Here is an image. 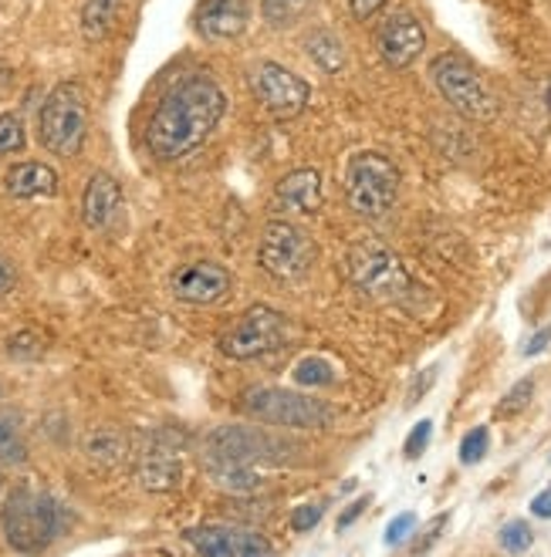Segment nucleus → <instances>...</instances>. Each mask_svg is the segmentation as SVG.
Masks as SVG:
<instances>
[{
	"mask_svg": "<svg viewBox=\"0 0 551 557\" xmlns=\"http://www.w3.org/2000/svg\"><path fill=\"white\" fill-rule=\"evenodd\" d=\"M223 115H226L223 88L204 72L186 75L173 82L156 102L146 122V149L159 162H180L189 152H197L217 133Z\"/></svg>",
	"mask_w": 551,
	"mask_h": 557,
	"instance_id": "f257e3e1",
	"label": "nucleus"
},
{
	"mask_svg": "<svg viewBox=\"0 0 551 557\" xmlns=\"http://www.w3.org/2000/svg\"><path fill=\"white\" fill-rule=\"evenodd\" d=\"M278 453L281 446L261 430H250V425H217L207 436L204 463L217 486L234 490V494H250V490L261 486L257 463L278 460Z\"/></svg>",
	"mask_w": 551,
	"mask_h": 557,
	"instance_id": "f03ea898",
	"label": "nucleus"
},
{
	"mask_svg": "<svg viewBox=\"0 0 551 557\" xmlns=\"http://www.w3.org/2000/svg\"><path fill=\"white\" fill-rule=\"evenodd\" d=\"M69 510H64L51 494H38L30 486H17L0 507V531L11 550L17 554H38L51 541L64 534Z\"/></svg>",
	"mask_w": 551,
	"mask_h": 557,
	"instance_id": "7ed1b4c3",
	"label": "nucleus"
},
{
	"mask_svg": "<svg viewBox=\"0 0 551 557\" xmlns=\"http://www.w3.org/2000/svg\"><path fill=\"white\" fill-rule=\"evenodd\" d=\"M342 183H345V200L355 213L366 220H382L396 207L403 173L389 156L376 149H363L348 156Z\"/></svg>",
	"mask_w": 551,
	"mask_h": 557,
	"instance_id": "20e7f679",
	"label": "nucleus"
},
{
	"mask_svg": "<svg viewBox=\"0 0 551 557\" xmlns=\"http://www.w3.org/2000/svg\"><path fill=\"white\" fill-rule=\"evenodd\" d=\"M38 139L61 159L82 152L88 139V95L78 82H61L48 91L38 115Z\"/></svg>",
	"mask_w": 551,
	"mask_h": 557,
	"instance_id": "39448f33",
	"label": "nucleus"
},
{
	"mask_svg": "<svg viewBox=\"0 0 551 557\" xmlns=\"http://www.w3.org/2000/svg\"><path fill=\"white\" fill-rule=\"evenodd\" d=\"M345 271H348V281L372 301L403 305L413 294V277L406 274L403 260L372 237L348 247Z\"/></svg>",
	"mask_w": 551,
	"mask_h": 557,
	"instance_id": "423d86ee",
	"label": "nucleus"
},
{
	"mask_svg": "<svg viewBox=\"0 0 551 557\" xmlns=\"http://www.w3.org/2000/svg\"><path fill=\"white\" fill-rule=\"evenodd\" d=\"M430 75H433V85L437 91L443 95V102L461 112L464 119L470 122H488L494 119L498 106H494V95L491 88L483 85V78L477 75V69L461 58V54H437L433 64H430Z\"/></svg>",
	"mask_w": 551,
	"mask_h": 557,
	"instance_id": "0eeeda50",
	"label": "nucleus"
},
{
	"mask_svg": "<svg viewBox=\"0 0 551 557\" xmlns=\"http://www.w3.org/2000/svg\"><path fill=\"white\" fill-rule=\"evenodd\" d=\"M287 338H291L287 318L268 305H254L226 327V332H220L217 345L226 358H234V362H250V358H261V355L284 348Z\"/></svg>",
	"mask_w": 551,
	"mask_h": 557,
	"instance_id": "6e6552de",
	"label": "nucleus"
},
{
	"mask_svg": "<svg viewBox=\"0 0 551 557\" xmlns=\"http://www.w3.org/2000/svg\"><path fill=\"white\" fill-rule=\"evenodd\" d=\"M244 412L261 422H271V425H284V430H326L332 422V409L321 399H308V396H298V392H287L278 385L247 388Z\"/></svg>",
	"mask_w": 551,
	"mask_h": 557,
	"instance_id": "1a4fd4ad",
	"label": "nucleus"
},
{
	"mask_svg": "<svg viewBox=\"0 0 551 557\" xmlns=\"http://www.w3.org/2000/svg\"><path fill=\"white\" fill-rule=\"evenodd\" d=\"M318 257L315 240L298 223L271 220L261 231V244H257V264L278 281H298L311 271Z\"/></svg>",
	"mask_w": 551,
	"mask_h": 557,
	"instance_id": "9d476101",
	"label": "nucleus"
},
{
	"mask_svg": "<svg viewBox=\"0 0 551 557\" xmlns=\"http://www.w3.org/2000/svg\"><path fill=\"white\" fill-rule=\"evenodd\" d=\"M250 91L274 119H298L311 98V85L278 61H257L250 69Z\"/></svg>",
	"mask_w": 551,
	"mask_h": 557,
	"instance_id": "9b49d317",
	"label": "nucleus"
},
{
	"mask_svg": "<svg viewBox=\"0 0 551 557\" xmlns=\"http://www.w3.org/2000/svg\"><path fill=\"white\" fill-rule=\"evenodd\" d=\"M231 290H234V277L217 260H189V264H183L170 277V294L193 308L220 305Z\"/></svg>",
	"mask_w": 551,
	"mask_h": 557,
	"instance_id": "f8f14e48",
	"label": "nucleus"
},
{
	"mask_svg": "<svg viewBox=\"0 0 551 557\" xmlns=\"http://www.w3.org/2000/svg\"><path fill=\"white\" fill-rule=\"evenodd\" d=\"M376 48L382 54V61L389 69H409V64L424 54L427 48V30L419 24L413 14L400 11V14H389L382 24H379V35H376Z\"/></svg>",
	"mask_w": 551,
	"mask_h": 557,
	"instance_id": "ddd939ff",
	"label": "nucleus"
},
{
	"mask_svg": "<svg viewBox=\"0 0 551 557\" xmlns=\"http://www.w3.org/2000/svg\"><path fill=\"white\" fill-rule=\"evenodd\" d=\"M183 537L204 557H257V554L274 550L268 537L254 531H241V528H193Z\"/></svg>",
	"mask_w": 551,
	"mask_h": 557,
	"instance_id": "4468645a",
	"label": "nucleus"
},
{
	"mask_svg": "<svg viewBox=\"0 0 551 557\" xmlns=\"http://www.w3.org/2000/svg\"><path fill=\"white\" fill-rule=\"evenodd\" d=\"M250 8L247 0H200L197 14H193V27L204 41H234L247 30Z\"/></svg>",
	"mask_w": 551,
	"mask_h": 557,
	"instance_id": "2eb2a0df",
	"label": "nucleus"
},
{
	"mask_svg": "<svg viewBox=\"0 0 551 557\" xmlns=\"http://www.w3.org/2000/svg\"><path fill=\"white\" fill-rule=\"evenodd\" d=\"M122 210V186L115 176L109 173H91L88 183H85V193H82V223L88 231L102 234L112 226V220L119 216Z\"/></svg>",
	"mask_w": 551,
	"mask_h": 557,
	"instance_id": "dca6fc26",
	"label": "nucleus"
},
{
	"mask_svg": "<svg viewBox=\"0 0 551 557\" xmlns=\"http://www.w3.org/2000/svg\"><path fill=\"white\" fill-rule=\"evenodd\" d=\"M4 189L14 200H51L58 193V173L48 162H17L4 176Z\"/></svg>",
	"mask_w": 551,
	"mask_h": 557,
	"instance_id": "f3484780",
	"label": "nucleus"
},
{
	"mask_svg": "<svg viewBox=\"0 0 551 557\" xmlns=\"http://www.w3.org/2000/svg\"><path fill=\"white\" fill-rule=\"evenodd\" d=\"M278 203L284 210H295V213H318L321 207V173L318 170H295L278 180Z\"/></svg>",
	"mask_w": 551,
	"mask_h": 557,
	"instance_id": "a211bd4d",
	"label": "nucleus"
},
{
	"mask_svg": "<svg viewBox=\"0 0 551 557\" xmlns=\"http://www.w3.org/2000/svg\"><path fill=\"white\" fill-rule=\"evenodd\" d=\"M136 473H139V483L146 490H152V494H167V490L180 486L183 463H180V456L170 446H152V449L143 453Z\"/></svg>",
	"mask_w": 551,
	"mask_h": 557,
	"instance_id": "6ab92c4d",
	"label": "nucleus"
},
{
	"mask_svg": "<svg viewBox=\"0 0 551 557\" xmlns=\"http://www.w3.org/2000/svg\"><path fill=\"white\" fill-rule=\"evenodd\" d=\"M119 11H122V0H85L82 11H78L82 41L85 45H102L115 30Z\"/></svg>",
	"mask_w": 551,
	"mask_h": 557,
	"instance_id": "aec40b11",
	"label": "nucleus"
},
{
	"mask_svg": "<svg viewBox=\"0 0 551 557\" xmlns=\"http://www.w3.org/2000/svg\"><path fill=\"white\" fill-rule=\"evenodd\" d=\"M305 51L326 75H339L345 69V45L339 35H332V30H326V27L311 30V35L305 38Z\"/></svg>",
	"mask_w": 551,
	"mask_h": 557,
	"instance_id": "412c9836",
	"label": "nucleus"
},
{
	"mask_svg": "<svg viewBox=\"0 0 551 557\" xmlns=\"http://www.w3.org/2000/svg\"><path fill=\"white\" fill-rule=\"evenodd\" d=\"M85 453H88L91 463L115 467V463H122V456H125V440L115 430H95L85 440Z\"/></svg>",
	"mask_w": 551,
	"mask_h": 557,
	"instance_id": "4be33fe9",
	"label": "nucleus"
},
{
	"mask_svg": "<svg viewBox=\"0 0 551 557\" xmlns=\"http://www.w3.org/2000/svg\"><path fill=\"white\" fill-rule=\"evenodd\" d=\"M27 460V446L21 436V419L17 416H0V467H17Z\"/></svg>",
	"mask_w": 551,
	"mask_h": 557,
	"instance_id": "5701e85b",
	"label": "nucleus"
},
{
	"mask_svg": "<svg viewBox=\"0 0 551 557\" xmlns=\"http://www.w3.org/2000/svg\"><path fill=\"white\" fill-rule=\"evenodd\" d=\"M311 0H261V14L271 27H291L305 11Z\"/></svg>",
	"mask_w": 551,
	"mask_h": 557,
	"instance_id": "b1692460",
	"label": "nucleus"
},
{
	"mask_svg": "<svg viewBox=\"0 0 551 557\" xmlns=\"http://www.w3.org/2000/svg\"><path fill=\"white\" fill-rule=\"evenodd\" d=\"M27 146V133H24V122L17 112H4L0 115V159L14 156Z\"/></svg>",
	"mask_w": 551,
	"mask_h": 557,
	"instance_id": "393cba45",
	"label": "nucleus"
},
{
	"mask_svg": "<svg viewBox=\"0 0 551 557\" xmlns=\"http://www.w3.org/2000/svg\"><path fill=\"white\" fill-rule=\"evenodd\" d=\"M295 382L308 385V388H321V385H332L335 382V369L321 358H305V362L295 366Z\"/></svg>",
	"mask_w": 551,
	"mask_h": 557,
	"instance_id": "a878e982",
	"label": "nucleus"
},
{
	"mask_svg": "<svg viewBox=\"0 0 551 557\" xmlns=\"http://www.w3.org/2000/svg\"><path fill=\"white\" fill-rule=\"evenodd\" d=\"M488 449H491V430H488V425H477V430H470V433L461 440V463H464V467L480 463L483 456H488Z\"/></svg>",
	"mask_w": 551,
	"mask_h": 557,
	"instance_id": "bb28decb",
	"label": "nucleus"
},
{
	"mask_svg": "<svg viewBox=\"0 0 551 557\" xmlns=\"http://www.w3.org/2000/svg\"><path fill=\"white\" fill-rule=\"evenodd\" d=\"M535 544V534H531V523L525 520H511L501 528V547L507 554H525L528 547Z\"/></svg>",
	"mask_w": 551,
	"mask_h": 557,
	"instance_id": "cd10ccee",
	"label": "nucleus"
},
{
	"mask_svg": "<svg viewBox=\"0 0 551 557\" xmlns=\"http://www.w3.org/2000/svg\"><path fill=\"white\" fill-rule=\"evenodd\" d=\"M8 355L21 358V362L24 358H38V355H45V338L38 332H17L8 338Z\"/></svg>",
	"mask_w": 551,
	"mask_h": 557,
	"instance_id": "c85d7f7f",
	"label": "nucleus"
},
{
	"mask_svg": "<svg viewBox=\"0 0 551 557\" xmlns=\"http://www.w3.org/2000/svg\"><path fill=\"white\" fill-rule=\"evenodd\" d=\"M531 396H535V379H522V382H514V385L507 388L504 403L498 406V412H501V416H514V412H522V409L531 403Z\"/></svg>",
	"mask_w": 551,
	"mask_h": 557,
	"instance_id": "c756f323",
	"label": "nucleus"
},
{
	"mask_svg": "<svg viewBox=\"0 0 551 557\" xmlns=\"http://www.w3.org/2000/svg\"><path fill=\"white\" fill-rule=\"evenodd\" d=\"M430 440H433V422L430 419H419L413 430H409L406 446H403L406 460H419V456H424V449L430 446Z\"/></svg>",
	"mask_w": 551,
	"mask_h": 557,
	"instance_id": "7c9ffc66",
	"label": "nucleus"
},
{
	"mask_svg": "<svg viewBox=\"0 0 551 557\" xmlns=\"http://www.w3.org/2000/svg\"><path fill=\"white\" fill-rule=\"evenodd\" d=\"M321 517H326V507H321V504H302V507L291 510V531H295V534H308V531L318 528Z\"/></svg>",
	"mask_w": 551,
	"mask_h": 557,
	"instance_id": "2f4dec72",
	"label": "nucleus"
},
{
	"mask_svg": "<svg viewBox=\"0 0 551 557\" xmlns=\"http://www.w3.org/2000/svg\"><path fill=\"white\" fill-rule=\"evenodd\" d=\"M413 531H416V513L413 510H403V513H396L393 520H389L385 544H403Z\"/></svg>",
	"mask_w": 551,
	"mask_h": 557,
	"instance_id": "473e14b6",
	"label": "nucleus"
},
{
	"mask_svg": "<svg viewBox=\"0 0 551 557\" xmlns=\"http://www.w3.org/2000/svg\"><path fill=\"white\" fill-rule=\"evenodd\" d=\"M385 8V0H348V11L355 21H372Z\"/></svg>",
	"mask_w": 551,
	"mask_h": 557,
	"instance_id": "72a5a7b5",
	"label": "nucleus"
},
{
	"mask_svg": "<svg viewBox=\"0 0 551 557\" xmlns=\"http://www.w3.org/2000/svg\"><path fill=\"white\" fill-rule=\"evenodd\" d=\"M548 342H551V324H544L541 332L531 335V342L525 345V355H528V358H531V355H541V351L548 348Z\"/></svg>",
	"mask_w": 551,
	"mask_h": 557,
	"instance_id": "f704fd0d",
	"label": "nucleus"
},
{
	"mask_svg": "<svg viewBox=\"0 0 551 557\" xmlns=\"http://www.w3.org/2000/svg\"><path fill=\"white\" fill-rule=\"evenodd\" d=\"M366 507H369V500H366V497H363V500H355V504H352V507H348V510H345V513L339 517V531L352 528V523L363 517V510H366Z\"/></svg>",
	"mask_w": 551,
	"mask_h": 557,
	"instance_id": "c9c22d12",
	"label": "nucleus"
},
{
	"mask_svg": "<svg viewBox=\"0 0 551 557\" xmlns=\"http://www.w3.org/2000/svg\"><path fill=\"white\" fill-rule=\"evenodd\" d=\"M531 513H535V517H541V520H551V486H548V490H541V494L531 500Z\"/></svg>",
	"mask_w": 551,
	"mask_h": 557,
	"instance_id": "e433bc0d",
	"label": "nucleus"
},
{
	"mask_svg": "<svg viewBox=\"0 0 551 557\" xmlns=\"http://www.w3.org/2000/svg\"><path fill=\"white\" fill-rule=\"evenodd\" d=\"M433 379H437V369H427V379H419V382L413 385V392H409V406L419 403V392H427V385H430Z\"/></svg>",
	"mask_w": 551,
	"mask_h": 557,
	"instance_id": "4c0bfd02",
	"label": "nucleus"
},
{
	"mask_svg": "<svg viewBox=\"0 0 551 557\" xmlns=\"http://www.w3.org/2000/svg\"><path fill=\"white\" fill-rule=\"evenodd\" d=\"M14 287V268L0 260V294H8Z\"/></svg>",
	"mask_w": 551,
	"mask_h": 557,
	"instance_id": "58836bf2",
	"label": "nucleus"
},
{
	"mask_svg": "<svg viewBox=\"0 0 551 557\" xmlns=\"http://www.w3.org/2000/svg\"><path fill=\"white\" fill-rule=\"evenodd\" d=\"M544 102H548V109H551V82H548V95H544Z\"/></svg>",
	"mask_w": 551,
	"mask_h": 557,
	"instance_id": "ea45409f",
	"label": "nucleus"
}]
</instances>
